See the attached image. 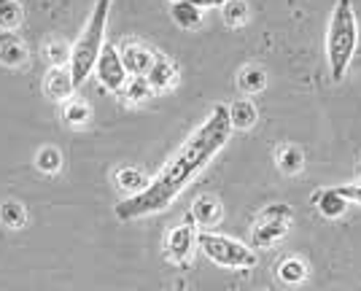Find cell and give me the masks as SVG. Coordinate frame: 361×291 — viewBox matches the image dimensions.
Listing matches in <instances>:
<instances>
[{
	"label": "cell",
	"instance_id": "obj_1",
	"mask_svg": "<svg viewBox=\"0 0 361 291\" xmlns=\"http://www.w3.org/2000/svg\"><path fill=\"white\" fill-rule=\"evenodd\" d=\"M232 130L235 127L229 122V108L216 106L208 113V119L186 138V143L178 151L173 154V159L151 178L149 186L116 205V218L130 221V218L159 213V211L170 208L173 199L195 181L197 173H202L213 156L224 149Z\"/></svg>",
	"mask_w": 361,
	"mask_h": 291
},
{
	"label": "cell",
	"instance_id": "obj_2",
	"mask_svg": "<svg viewBox=\"0 0 361 291\" xmlns=\"http://www.w3.org/2000/svg\"><path fill=\"white\" fill-rule=\"evenodd\" d=\"M359 47V22L350 0H337L331 11L329 35H326V54H329V70L334 81H343L356 57Z\"/></svg>",
	"mask_w": 361,
	"mask_h": 291
},
{
	"label": "cell",
	"instance_id": "obj_3",
	"mask_svg": "<svg viewBox=\"0 0 361 291\" xmlns=\"http://www.w3.org/2000/svg\"><path fill=\"white\" fill-rule=\"evenodd\" d=\"M108 11H111V0H97L94 11H92L90 22L84 32L78 35L73 47V57H71V73H73L75 87H81L90 73L97 68L100 51L106 47V25H108Z\"/></svg>",
	"mask_w": 361,
	"mask_h": 291
},
{
	"label": "cell",
	"instance_id": "obj_4",
	"mask_svg": "<svg viewBox=\"0 0 361 291\" xmlns=\"http://www.w3.org/2000/svg\"><path fill=\"white\" fill-rule=\"evenodd\" d=\"M197 245L208 259L226 270H251L256 264V251L251 245L219 232H197Z\"/></svg>",
	"mask_w": 361,
	"mask_h": 291
},
{
	"label": "cell",
	"instance_id": "obj_5",
	"mask_svg": "<svg viewBox=\"0 0 361 291\" xmlns=\"http://www.w3.org/2000/svg\"><path fill=\"white\" fill-rule=\"evenodd\" d=\"M291 221H294V213L283 202H275L270 208H264L256 218L254 230H251V248L262 251V248H270L278 240H283Z\"/></svg>",
	"mask_w": 361,
	"mask_h": 291
},
{
	"label": "cell",
	"instance_id": "obj_6",
	"mask_svg": "<svg viewBox=\"0 0 361 291\" xmlns=\"http://www.w3.org/2000/svg\"><path fill=\"white\" fill-rule=\"evenodd\" d=\"M97 78L100 84L111 89V92H124L127 81H130V73L124 68V60H121V51L114 44H106L103 51H100V60H97Z\"/></svg>",
	"mask_w": 361,
	"mask_h": 291
},
{
	"label": "cell",
	"instance_id": "obj_7",
	"mask_svg": "<svg viewBox=\"0 0 361 291\" xmlns=\"http://www.w3.org/2000/svg\"><path fill=\"white\" fill-rule=\"evenodd\" d=\"M195 245H197L195 218L189 213L183 224H178L176 230L170 232V237H167V256L176 261V264H180V267H186L189 259H192V254H195Z\"/></svg>",
	"mask_w": 361,
	"mask_h": 291
},
{
	"label": "cell",
	"instance_id": "obj_8",
	"mask_svg": "<svg viewBox=\"0 0 361 291\" xmlns=\"http://www.w3.org/2000/svg\"><path fill=\"white\" fill-rule=\"evenodd\" d=\"M119 51H121V60H124V68H127L130 76L146 78L151 70V65L157 62V51H151L149 47L135 44V41H127Z\"/></svg>",
	"mask_w": 361,
	"mask_h": 291
},
{
	"label": "cell",
	"instance_id": "obj_9",
	"mask_svg": "<svg viewBox=\"0 0 361 291\" xmlns=\"http://www.w3.org/2000/svg\"><path fill=\"white\" fill-rule=\"evenodd\" d=\"M27 60V47L14 30H0V65L16 68Z\"/></svg>",
	"mask_w": 361,
	"mask_h": 291
},
{
	"label": "cell",
	"instance_id": "obj_10",
	"mask_svg": "<svg viewBox=\"0 0 361 291\" xmlns=\"http://www.w3.org/2000/svg\"><path fill=\"white\" fill-rule=\"evenodd\" d=\"M44 89H46V94L54 97V100H68L75 89L73 73H71L68 68H51L44 78Z\"/></svg>",
	"mask_w": 361,
	"mask_h": 291
},
{
	"label": "cell",
	"instance_id": "obj_11",
	"mask_svg": "<svg viewBox=\"0 0 361 291\" xmlns=\"http://www.w3.org/2000/svg\"><path fill=\"white\" fill-rule=\"evenodd\" d=\"M313 205H316L326 218H337V216L345 213L348 199L343 197V194L337 192V186H334V189H324V192L313 194Z\"/></svg>",
	"mask_w": 361,
	"mask_h": 291
},
{
	"label": "cell",
	"instance_id": "obj_12",
	"mask_svg": "<svg viewBox=\"0 0 361 291\" xmlns=\"http://www.w3.org/2000/svg\"><path fill=\"white\" fill-rule=\"evenodd\" d=\"M192 218H195L200 227H213V224L221 218V205H219V199L211 197V194L197 197L195 205H192Z\"/></svg>",
	"mask_w": 361,
	"mask_h": 291
},
{
	"label": "cell",
	"instance_id": "obj_13",
	"mask_svg": "<svg viewBox=\"0 0 361 291\" xmlns=\"http://www.w3.org/2000/svg\"><path fill=\"white\" fill-rule=\"evenodd\" d=\"M146 81L151 84V89H167L176 81V65L167 57H162V54H157V62L151 65Z\"/></svg>",
	"mask_w": 361,
	"mask_h": 291
},
{
	"label": "cell",
	"instance_id": "obj_14",
	"mask_svg": "<svg viewBox=\"0 0 361 291\" xmlns=\"http://www.w3.org/2000/svg\"><path fill=\"white\" fill-rule=\"evenodd\" d=\"M229 122L235 130H251L256 124V106L251 100H235L229 106Z\"/></svg>",
	"mask_w": 361,
	"mask_h": 291
},
{
	"label": "cell",
	"instance_id": "obj_15",
	"mask_svg": "<svg viewBox=\"0 0 361 291\" xmlns=\"http://www.w3.org/2000/svg\"><path fill=\"white\" fill-rule=\"evenodd\" d=\"M238 87H240V92H245V94L262 92V89L267 87V73H264L262 68H256V65H245L240 73H238Z\"/></svg>",
	"mask_w": 361,
	"mask_h": 291
},
{
	"label": "cell",
	"instance_id": "obj_16",
	"mask_svg": "<svg viewBox=\"0 0 361 291\" xmlns=\"http://www.w3.org/2000/svg\"><path fill=\"white\" fill-rule=\"evenodd\" d=\"M278 278L283 283H288V286H297V283H302L307 278V264L300 256H288V259L278 264Z\"/></svg>",
	"mask_w": 361,
	"mask_h": 291
},
{
	"label": "cell",
	"instance_id": "obj_17",
	"mask_svg": "<svg viewBox=\"0 0 361 291\" xmlns=\"http://www.w3.org/2000/svg\"><path fill=\"white\" fill-rule=\"evenodd\" d=\"M275 159H278V168L283 170L286 175H297L305 168V154L297 146H281Z\"/></svg>",
	"mask_w": 361,
	"mask_h": 291
},
{
	"label": "cell",
	"instance_id": "obj_18",
	"mask_svg": "<svg viewBox=\"0 0 361 291\" xmlns=\"http://www.w3.org/2000/svg\"><path fill=\"white\" fill-rule=\"evenodd\" d=\"M173 22L183 27V30H192L202 22V14H200V6H192V3H173Z\"/></svg>",
	"mask_w": 361,
	"mask_h": 291
},
{
	"label": "cell",
	"instance_id": "obj_19",
	"mask_svg": "<svg viewBox=\"0 0 361 291\" xmlns=\"http://www.w3.org/2000/svg\"><path fill=\"white\" fill-rule=\"evenodd\" d=\"M0 221L8 227V230H19V227H25V221H27V213H25V208L14 202V199H6L3 205H0Z\"/></svg>",
	"mask_w": 361,
	"mask_h": 291
},
{
	"label": "cell",
	"instance_id": "obj_20",
	"mask_svg": "<svg viewBox=\"0 0 361 291\" xmlns=\"http://www.w3.org/2000/svg\"><path fill=\"white\" fill-rule=\"evenodd\" d=\"M116 184H119V189H127V192L137 194V192H143V189L149 186V178H146L143 173H137V170L124 168L116 173ZM133 194H130V197H133Z\"/></svg>",
	"mask_w": 361,
	"mask_h": 291
},
{
	"label": "cell",
	"instance_id": "obj_21",
	"mask_svg": "<svg viewBox=\"0 0 361 291\" xmlns=\"http://www.w3.org/2000/svg\"><path fill=\"white\" fill-rule=\"evenodd\" d=\"M35 165H38V170H41V173H46V175H54V173L62 168L60 149H54V146H46V149H41V151H38V156H35Z\"/></svg>",
	"mask_w": 361,
	"mask_h": 291
},
{
	"label": "cell",
	"instance_id": "obj_22",
	"mask_svg": "<svg viewBox=\"0 0 361 291\" xmlns=\"http://www.w3.org/2000/svg\"><path fill=\"white\" fill-rule=\"evenodd\" d=\"M22 22V3L19 0H0V27L14 30Z\"/></svg>",
	"mask_w": 361,
	"mask_h": 291
},
{
	"label": "cell",
	"instance_id": "obj_23",
	"mask_svg": "<svg viewBox=\"0 0 361 291\" xmlns=\"http://www.w3.org/2000/svg\"><path fill=\"white\" fill-rule=\"evenodd\" d=\"M44 54L51 68H65V62H71V57H73V49L62 41H51V44H46Z\"/></svg>",
	"mask_w": 361,
	"mask_h": 291
},
{
	"label": "cell",
	"instance_id": "obj_24",
	"mask_svg": "<svg viewBox=\"0 0 361 291\" xmlns=\"http://www.w3.org/2000/svg\"><path fill=\"white\" fill-rule=\"evenodd\" d=\"M221 8H224V22L229 27L245 25V19H248V6H245V0H226Z\"/></svg>",
	"mask_w": 361,
	"mask_h": 291
},
{
	"label": "cell",
	"instance_id": "obj_25",
	"mask_svg": "<svg viewBox=\"0 0 361 291\" xmlns=\"http://www.w3.org/2000/svg\"><path fill=\"white\" fill-rule=\"evenodd\" d=\"M151 84L146 81V78H137L133 76L130 81H127V87H124V94H127V100H149L151 97Z\"/></svg>",
	"mask_w": 361,
	"mask_h": 291
},
{
	"label": "cell",
	"instance_id": "obj_26",
	"mask_svg": "<svg viewBox=\"0 0 361 291\" xmlns=\"http://www.w3.org/2000/svg\"><path fill=\"white\" fill-rule=\"evenodd\" d=\"M62 116H65V122L68 124H81V122H87V119H90V108L84 106V103H78V100H73V103H68V106H65Z\"/></svg>",
	"mask_w": 361,
	"mask_h": 291
},
{
	"label": "cell",
	"instance_id": "obj_27",
	"mask_svg": "<svg viewBox=\"0 0 361 291\" xmlns=\"http://www.w3.org/2000/svg\"><path fill=\"white\" fill-rule=\"evenodd\" d=\"M337 192L348 199V202H359L361 205V184H348V186H337Z\"/></svg>",
	"mask_w": 361,
	"mask_h": 291
},
{
	"label": "cell",
	"instance_id": "obj_28",
	"mask_svg": "<svg viewBox=\"0 0 361 291\" xmlns=\"http://www.w3.org/2000/svg\"><path fill=\"white\" fill-rule=\"evenodd\" d=\"M173 3H192V6H224L226 0H173Z\"/></svg>",
	"mask_w": 361,
	"mask_h": 291
},
{
	"label": "cell",
	"instance_id": "obj_29",
	"mask_svg": "<svg viewBox=\"0 0 361 291\" xmlns=\"http://www.w3.org/2000/svg\"><path fill=\"white\" fill-rule=\"evenodd\" d=\"M176 291H189L186 289V280H178V283H176Z\"/></svg>",
	"mask_w": 361,
	"mask_h": 291
},
{
	"label": "cell",
	"instance_id": "obj_30",
	"mask_svg": "<svg viewBox=\"0 0 361 291\" xmlns=\"http://www.w3.org/2000/svg\"><path fill=\"white\" fill-rule=\"evenodd\" d=\"M264 291H275V289H264Z\"/></svg>",
	"mask_w": 361,
	"mask_h": 291
}]
</instances>
